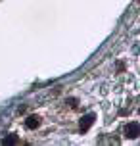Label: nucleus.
Returning <instances> with one entry per match:
<instances>
[{"label":"nucleus","mask_w":140,"mask_h":146,"mask_svg":"<svg viewBox=\"0 0 140 146\" xmlns=\"http://www.w3.org/2000/svg\"><path fill=\"white\" fill-rule=\"evenodd\" d=\"M125 135H127V137H131V139H136V137L140 135V125H138V121H131V123H127Z\"/></svg>","instance_id":"obj_1"},{"label":"nucleus","mask_w":140,"mask_h":146,"mask_svg":"<svg viewBox=\"0 0 140 146\" xmlns=\"http://www.w3.org/2000/svg\"><path fill=\"white\" fill-rule=\"evenodd\" d=\"M94 123V113H87L81 119V131H88V127Z\"/></svg>","instance_id":"obj_2"},{"label":"nucleus","mask_w":140,"mask_h":146,"mask_svg":"<svg viewBox=\"0 0 140 146\" xmlns=\"http://www.w3.org/2000/svg\"><path fill=\"white\" fill-rule=\"evenodd\" d=\"M25 127H27V129H37V127H38V117H37V115L27 117V121H25Z\"/></svg>","instance_id":"obj_3"},{"label":"nucleus","mask_w":140,"mask_h":146,"mask_svg":"<svg viewBox=\"0 0 140 146\" xmlns=\"http://www.w3.org/2000/svg\"><path fill=\"white\" fill-rule=\"evenodd\" d=\"M17 142V137H8V139H4V144H15Z\"/></svg>","instance_id":"obj_4"}]
</instances>
